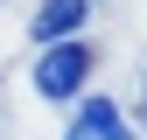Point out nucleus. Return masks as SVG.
Segmentation results:
<instances>
[{"instance_id": "f257e3e1", "label": "nucleus", "mask_w": 147, "mask_h": 140, "mask_svg": "<svg viewBox=\"0 0 147 140\" xmlns=\"http://www.w3.org/2000/svg\"><path fill=\"white\" fill-rule=\"evenodd\" d=\"M84 77H91V49L84 42H49L42 63H35V91L42 98H77Z\"/></svg>"}, {"instance_id": "f03ea898", "label": "nucleus", "mask_w": 147, "mask_h": 140, "mask_svg": "<svg viewBox=\"0 0 147 140\" xmlns=\"http://www.w3.org/2000/svg\"><path fill=\"white\" fill-rule=\"evenodd\" d=\"M84 14H91L84 0H42V7H35V21H28V28H35V42L49 49V42H70V28H77Z\"/></svg>"}, {"instance_id": "7ed1b4c3", "label": "nucleus", "mask_w": 147, "mask_h": 140, "mask_svg": "<svg viewBox=\"0 0 147 140\" xmlns=\"http://www.w3.org/2000/svg\"><path fill=\"white\" fill-rule=\"evenodd\" d=\"M119 126H126V119H119V105H112V98H84V105H77V119H70V133H63V140H112Z\"/></svg>"}, {"instance_id": "20e7f679", "label": "nucleus", "mask_w": 147, "mask_h": 140, "mask_svg": "<svg viewBox=\"0 0 147 140\" xmlns=\"http://www.w3.org/2000/svg\"><path fill=\"white\" fill-rule=\"evenodd\" d=\"M112 140H133V133H126V126H119V133H112Z\"/></svg>"}]
</instances>
